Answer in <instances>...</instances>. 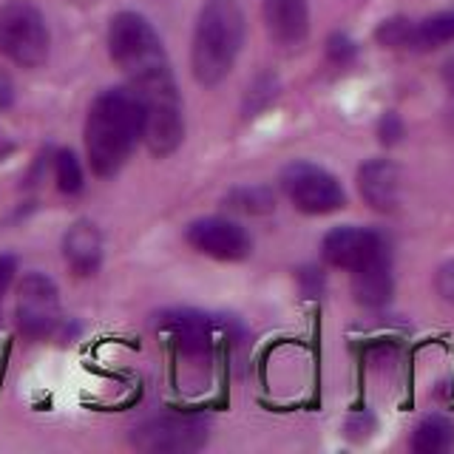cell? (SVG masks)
Returning <instances> with one entry per match:
<instances>
[{
    "mask_svg": "<svg viewBox=\"0 0 454 454\" xmlns=\"http://www.w3.org/2000/svg\"><path fill=\"white\" fill-rule=\"evenodd\" d=\"M142 142V106L128 89L99 94L85 117V156L99 179L117 176Z\"/></svg>",
    "mask_w": 454,
    "mask_h": 454,
    "instance_id": "cell-1",
    "label": "cell"
},
{
    "mask_svg": "<svg viewBox=\"0 0 454 454\" xmlns=\"http://www.w3.org/2000/svg\"><path fill=\"white\" fill-rule=\"evenodd\" d=\"M245 12L239 0H205L191 43L193 77L205 89H213L231 74L245 46Z\"/></svg>",
    "mask_w": 454,
    "mask_h": 454,
    "instance_id": "cell-2",
    "label": "cell"
},
{
    "mask_svg": "<svg viewBox=\"0 0 454 454\" xmlns=\"http://www.w3.org/2000/svg\"><path fill=\"white\" fill-rule=\"evenodd\" d=\"M108 51L114 66L128 77V89L134 91L176 80L160 35L139 12L114 14L108 26Z\"/></svg>",
    "mask_w": 454,
    "mask_h": 454,
    "instance_id": "cell-3",
    "label": "cell"
},
{
    "mask_svg": "<svg viewBox=\"0 0 454 454\" xmlns=\"http://www.w3.org/2000/svg\"><path fill=\"white\" fill-rule=\"evenodd\" d=\"M51 37L43 12L28 0H6L0 6V54L9 63L37 68L49 60Z\"/></svg>",
    "mask_w": 454,
    "mask_h": 454,
    "instance_id": "cell-4",
    "label": "cell"
},
{
    "mask_svg": "<svg viewBox=\"0 0 454 454\" xmlns=\"http://www.w3.org/2000/svg\"><path fill=\"white\" fill-rule=\"evenodd\" d=\"M278 184L284 196L290 199V205L307 216H326V213H335L347 205V191L338 176L307 160L284 165Z\"/></svg>",
    "mask_w": 454,
    "mask_h": 454,
    "instance_id": "cell-5",
    "label": "cell"
},
{
    "mask_svg": "<svg viewBox=\"0 0 454 454\" xmlns=\"http://www.w3.org/2000/svg\"><path fill=\"white\" fill-rule=\"evenodd\" d=\"M14 318H18L20 335L43 340L57 333L63 321L60 290L46 273H26L18 284L14 298Z\"/></svg>",
    "mask_w": 454,
    "mask_h": 454,
    "instance_id": "cell-6",
    "label": "cell"
},
{
    "mask_svg": "<svg viewBox=\"0 0 454 454\" xmlns=\"http://www.w3.org/2000/svg\"><path fill=\"white\" fill-rule=\"evenodd\" d=\"M207 420L191 415H156L134 426L131 443L151 454H191L207 443Z\"/></svg>",
    "mask_w": 454,
    "mask_h": 454,
    "instance_id": "cell-7",
    "label": "cell"
},
{
    "mask_svg": "<svg viewBox=\"0 0 454 454\" xmlns=\"http://www.w3.org/2000/svg\"><path fill=\"white\" fill-rule=\"evenodd\" d=\"M321 259L335 270L358 273L380 259H392V250L387 236L372 231V227L340 224L321 239Z\"/></svg>",
    "mask_w": 454,
    "mask_h": 454,
    "instance_id": "cell-8",
    "label": "cell"
},
{
    "mask_svg": "<svg viewBox=\"0 0 454 454\" xmlns=\"http://www.w3.org/2000/svg\"><path fill=\"white\" fill-rule=\"evenodd\" d=\"M142 106V142L153 156H170L184 139L179 89L134 94Z\"/></svg>",
    "mask_w": 454,
    "mask_h": 454,
    "instance_id": "cell-9",
    "label": "cell"
},
{
    "mask_svg": "<svg viewBox=\"0 0 454 454\" xmlns=\"http://www.w3.org/2000/svg\"><path fill=\"white\" fill-rule=\"evenodd\" d=\"M184 241L207 259L216 262H245L253 250L250 233L227 216H202L184 227Z\"/></svg>",
    "mask_w": 454,
    "mask_h": 454,
    "instance_id": "cell-10",
    "label": "cell"
},
{
    "mask_svg": "<svg viewBox=\"0 0 454 454\" xmlns=\"http://www.w3.org/2000/svg\"><path fill=\"white\" fill-rule=\"evenodd\" d=\"M156 330L170 347H176L188 358H207L213 352L216 324L199 309H168L156 318Z\"/></svg>",
    "mask_w": 454,
    "mask_h": 454,
    "instance_id": "cell-11",
    "label": "cell"
},
{
    "mask_svg": "<svg viewBox=\"0 0 454 454\" xmlns=\"http://www.w3.org/2000/svg\"><path fill=\"white\" fill-rule=\"evenodd\" d=\"M358 193L364 202L378 213H392L401 205V168L392 160H366L358 168Z\"/></svg>",
    "mask_w": 454,
    "mask_h": 454,
    "instance_id": "cell-12",
    "label": "cell"
},
{
    "mask_svg": "<svg viewBox=\"0 0 454 454\" xmlns=\"http://www.w3.org/2000/svg\"><path fill=\"white\" fill-rule=\"evenodd\" d=\"M267 35L276 46L295 49L309 35V4L307 0H264L262 6Z\"/></svg>",
    "mask_w": 454,
    "mask_h": 454,
    "instance_id": "cell-13",
    "label": "cell"
},
{
    "mask_svg": "<svg viewBox=\"0 0 454 454\" xmlns=\"http://www.w3.org/2000/svg\"><path fill=\"white\" fill-rule=\"evenodd\" d=\"M63 255L77 276H94L103 264V233L89 219H77L63 236Z\"/></svg>",
    "mask_w": 454,
    "mask_h": 454,
    "instance_id": "cell-14",
    "label": "cell"
},
{
    "mask_svg": "<svg viewBox=\"0 0 454 454\" xmlns=\"http://www.w3.org/2000/svg\"><path fill=\"white\" fill-rule=\"evenodd\" d=\"M349 276H352V295L361 307L380 309L392 301V293H395L392 259H380Z\"/></svg>",
    "mask_w": 454,
    "mask_h": 454,
    "instance_id": "cell-15",
    "label": "cell"
},
{
    "mask_svg": "<svg viewBox=\"0 0 454 454\" xmlns=\"http://www.w3.org/2000/svg\"><path fill=\"white\" fill-rule=\"evenodd\" d=\"M454 449V423L446 415H426L411 432V451L443 454Z\"/></svg>",
    "mask_w": 454,
    "mask_h": 454,
    "instance_id": "cell-16",
    "label": "cell"
},
{
    "mask_svg": "<svg viewBox=\"0 0 454 454\" xmlns=\"http://www.w3.org/2000/svg\"><path fill=\"white\" fill-rule=\"evenodd\" d=\"M454 43V9L429 14L423 20H411V49L426 51V49H437Z\"/></svg>",
    "mask_w": 454,
    "mask_h": 454,
    "instance_id": "cell-17",
    "label": "cell"
},
{
    "mask_svg": "<svg viewBox=\"0 0 454 454\" xmlns=\"http://www.w3.org/2000/svg\"><path fill=\"white\" fill-rule=\"evenodd\" d=\"M54 182H57V191L66 196H77L82 191V184H85L82 165L71 148H60L54 153Z\"/></svg>",
    "mask_w": 454,
    "mask_h": 454,
    "instance_id": "cell-18",
    "label": "cell"
},
{
    "mask_svg": "<svg viewBox=\"0 0 454 454\" xmlns=\"http://www.w3.org/2000/svg\"><path fill=\"white\" fill-rule=\"evenodd\" d=\"M224 205L231 210L247 213V216H259V213L273 210V196L267 188H236L224 199Z\"/></svg>",
    "mask_w": 454,
    "mask_h": 454,
    "instance_id": "cell-19",
    "label": "cell"
},
{
    "mask_svg": "<svg viewBox=\"0 0 454 454\" xmlns=\"http://www.w3.org/2000/svg\"><path fill=\"white\" fill-rule=\"evenodd\" d=\"M380 46H389V49H411V20L406 18H392V20H383L380 28L375 32Z\"/></svg>",
    "mask_w": 454,
    "mask_h": 454,
    "instance_id": "cell-20",
    "label": "cell"
},
{
    "mask_svg": "<svg viewBox=\"0 0 454 454\" xmlns=\"http://www.w3.org/2000/svg\"><path fill=\"white\" fill-rule=\"evenodd\" d=\"M403 134H406V125H403V120L397 117L395 111L383 114V120H380V125H378V137H380L383 145H397V142L403 139Z\"/></svg>",
    "mask_w": 454,
    "mask_h": 454,
    "instance_id": "cell-21",
    "label": "cell"
},
{
    "mask_svg": "<svg viewBox=\"0 0 454 454\" xmlns=\"http://www.w3.org/2000/svg\"><path fill=\"white\" fill-rule=\"evenodd\" d=\"M326 54H330L333 63L344 66V63H349L352 57H355V43L347 35H333L330 37V46H326Z\"/></svg>",
    "mask_w": 454,
    "mask_h": 454,
    "instance_id": "cell-22",
    "label": "cell"
},
{
    "mask_svg": "<svg viewBox=\"0 0 454 454\" xmlns=\"http://www.w3.org/2000/svg\"><path fill=\"white\" fill-rule=\"evenodd\" d=\"M434 287L440 293V298H443L446 304L454 307V259L446 262L443 267L437 270V276H434Z\"/></svg>",
    "mask_w": 454,
    "mask_h": 454,
    "instance_id": "cell-23",
    "label": "cell"
},
{
    "mask_svg": "<svg viewBox=\"0 0 454 454\" xmlns=\"http://www.w3.org/2000/svg\"><path fill=\"white\" fill-rule=\"evenodd\" d=\"M14 273H18V259L12 253H0V301H4L6 290L12 287Z\"/></svg>",
    "mask_w": 454,
    "mask_h": 454,
    "instance_id": "cell-24",
    "label": "cell"
},
{
    "mask_svg": "<svg viewBox=\"0 0 454 454\" xmlns=\"http://www.w3.org/2000/svg\"><path fill=\"white\" fill-rule=\"evenodd\" d=\"M14 103V91H12V82L6 77H0V111H6Z\"/></svg>",
    "mask_w": 454,
    "mask_h": 454,
    "instance_id": "cell-25",
    "label": "cell"
},
{
    "mask_svg": "<svg viewBox=\"0 0 454 454\" xmlns=\"http://www.w3.org/2000/svg\"><path fill=\"white\" fill-rule=\"evenodd\" d=\"M440 74H443L446 89H449V91H454V54L449 57L446 63H443V71H440Z\"/></svg>",
    "mask_w": 454,
    "mask_h": 454,
    "instance_id": "cell-26",
    "label": "cell"
}]
</instances>
